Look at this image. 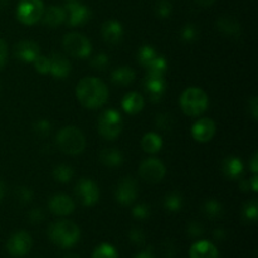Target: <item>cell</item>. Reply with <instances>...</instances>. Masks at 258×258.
<instances>
[{
	"label": "cell",
	"mask_w": 258,
	"mask_h": 258,
	"mask_svg": "<svg viewBox=\"0 0 258 258\" xmlns=\"http://www.w3.org/2000/svg\"><path fill=\"white\" fill-rule=\"evenodd\" d=\"M176 253H178V251H176V246L174 242L165 241L161 244V254L164 258H175Z\"/></svg>",
	"instance_id": "cell-44"
},
{
	"label": "cell",
	"mask_w": 258,
	"mask_h": 258,
	"mask_svg": "<svg viewBox=\"0 0 258 258\" xmlns=\"http://www.w3.org/2000/svg\"><path fill=\"white\" fill-rule=\"evenodd\" d=\"M190 258H218L217 247L209 241H198L190 247Z\"/></svg>",
	"instance_id": "cell-22"
},
{
	"label": "cell",
	"mask_w": 258,
	"mask_h": 258,
	"mask_svg": "<svg viewBox=\"0 0 258 258\" xmlns=\"http://www.w3.org/2000/svg\"><path fill=\"white\" fill-rule=\"evenodd\" d=\"M144 87L148 93L149 100L151 102H159L166 92L165 76L146 75L145 81H144Z\"/></svg>",
	"instance_id": "cell-13"
},
{
	"label": "cell",
	"mask_w": 258,
	"mask_h": 258,
	"mask_svg": "<svg viewBox=\"0 0 258 258\" xmlns=\"http://www.w3.org/2000/svg\"><path fill=\"white\" fill-rule=\"evenodd\" d=\"M135 71L128 66H121L111 73V81H112L113 85L117 86L131 85L135 81Z\"/></svg>",
	"instance_id": "cell-24"
},
{
	"label": "cell",
	"mask_w": 258,
	"mask_h": 258,
	"mask_svg": "<svg viewBox=\"0 0 258 258\" xmlns=\"http://www.w3.org/2000/svg\"><path fill=\"white\" fill-rule=\"evenodd\" d=\"M55 143L59 150L68 155H78L83 153L86 148L85 135L76 126H66L60 128L55 138Z\"/></svg>",
	"instance_id": "cell-3"
},
{
	"label": "cell",
	"mask_w": 258,
	"mask_h": 258,
	"mask_svg": "<svg viewBox=\"0 0 258 258\" xmlns=\"http://www.w3.org/2000/svg\"><path fill=\"white\" fill-rule=\"evenodd\" d=\"M101 35L110 45L120 44L123 38V27L117 20H107L101 27Z\"/></svg>",
	"instance_id": "cell-18"
},
{
	"label": "cell",
	"mask_w": 258,
	"mask_h": 258,
	"mask_svg": "<svg viewBox=\"0 0 258 258\" xmlns=\"http://www.w3.org/2000/svg\"><path fill=\"white\" fill-rule=\"evenodd\" d=\"M66 10V22L70 27H80L85 25L92 17V12L88 7L76 2H68L64 5Z\"/></svg>",
	"instance_id": "cell-10"
},
{
	"label": "cell",
	"mask_w": 258,
	"mask_h": 258,
	"mask_svg": "<svg viewBox=\"0 0 258 258\" xmlns=\"http://www.w3.org/2000/svg\"><path fill=\"white\" fill-rule=\"evenodd\" d=\"M249 168H251L252 173L257 174L258 173V154L254 153L253 156L251 159V163H249Z\"/></svg>",
	"instance_id": "cell-49"
},
{
	"label": "cell",
	"mask_w": 258,
	"mask_h": 258,
	"mask_svg": "<svg viewBox=\"0 0 258 258\" xmlns=\"http://www.w3.org/2000/svg\"><path fill=\"white\" fill-rule=\"evenodd\" d=\"M43 24L49 28H57L66 22V10L59 5H50L42 15Z\"/></svg>",
	"instance_id": "cell-20"
},
{
	"label": "cell",
	"mask_w": 258,
	"mask_h": 258,
	"mask_svg": "<svg viewBox=\"0 0 258 258\" xmlns=\"http://www.w3.org/2000/svg\"><path fill=\"white\" fill-rule=\"evenodd\" d=\"M216 28L218 32H221L226 37L232 38V39H239L242 37L241 23L232 15L219 17L216 22Z\"/></svg>",
	"instance_id": "cell-17"
},
{
	"label": "cell",
	"mask_w": 258,
	"mask_h": 258,
	"mask_svg": "<svg viewBox=\"0 0 258 258\" xmlns=\"http://www.w3.org/2000/svg\"><path fill=\"white\" fill-rule=\"evenodd\" d=\"M67 2H73V0H67Z\"/></svg>",
	"instance_id": "cell-57"
},
{
	"label": "cell",
	"mask_w": 258,
	"mask_h": 258,
	"mask_svg": "<svg viewBox=\"0 0 258 258\" xmlns=\"http://www.w3.org/2000/svg\"><path fill=\"white\" fill-rule=\"evenodd\" d=\"M4 193H5V188H4V184L0 181V202H2L3 197H4Z\"/></svg>",
	"instance_id": "cell-54"
},
{
	"label": "cell",
	"mask_w": 258,
	"mask_h": 258,
	"mask_svg": "<svg viewBox=\"0 0 258 258\" xmlns=\"http://www.w3.org/2000/svg\"><path fill=\"white\" fill-rule=\"evenodd\" d=\"M33 131H34V134L38 138L44 139L47 136H49L50 131H52V125H50V122L48 120H38L33 125Z\"/></svg>",
	"instance_id": "cell-37"
},
{
	"label": "cell",
	"mask_w": 258,
	"mask_h": 258,
	"mask_svg": "<svg viewBox=\"0 0 258 258\" xmlns=\"http://www.w3.org/2000/svg\"><path fill=\"white\" fill-rule=\"evenodd\" d=\"M48 237L55 246L66 249L73 247L80 241L81 231L76 223L62 219L50 224L48 229Z\"/></svg>",
	"instance_id": "cell-2"
},
{
	"label": "cell",
	"mask_w": 258,
	"mask_h": 258,
	"mask_svg": "<svg viewBox=\"0 0 258 258\" xmlns=\"http://www.w3.org/2000/svg\"><path fill=\"white\" fill-rule=\"evenodd\" d=\"M8 58V45L5 40L0 39V70L5 66Z\"/></svg>",
	"instance_id": "cell-47"
},
{
	"label": "cell",
	"mask_w": 258,
	"mask_h": 258,
	"mask_svg": "<svg viewBox=\"0 0 258 258\" xmlns=\"http://www.w3.org/2000/svg\"><path fill=\"white\" fill-rule=\"evenodd\" d=\"M158 52L154 49V47L151 45H141L138 50V60L140 63V66H143L144 68L148 67L156 57H158Z\"/></svg>",
	"instance_id": "cell-29"
},
{
	"label": "cell",
	"mask_w": 258,
	"mask_h": 258,
	"mask_svg": "<svg viewBox=\"0 0 258 258\" xmlns=\"http://www.w3.org/2000/svg\"><path fill=\"white\" fill-rule=\"evenodd\" d=\"M248 111H249V113H251L252 118H253L254 121H257V118H258V98L256 97V96H252L251 100H249Z\"/></svg>",
	"instance_id": "cell-46"
},
{
	"label": "cell",
	"mask_w": 258,
	"mask_h": 258,
	"mask_svg": "<svg viewBox=\"0 0 258 258\" xmlns=\"http://www.w3.org/2000/svg\"><path fill=\"white\" fill-rule=\"evenodd\" d=\"M108 66H110V59H108V55L105 54V53H98L97 55H95L91 59V67L97 71H105Z\"/></svg>",
	"instance_id": "cell-38"
},
{
	"label": "cell",
	"mask_w": 258,
	"mask_h": 258,
	"mask_svg": "<svg viewBox=\"0 0 258 258\" xmlns=\"http://www.w3.org/2000/svg\"><path fill=\"white\" fill-rule=\"evenodd\" d=\"M141 148L145 153L155 154L163 148V139L156 133H148L141 139Z\"/></svg>",
	"instance_id": "cell-26"
},
{
	"label": "cell",
	"mask_w": 258,
	"mask_h": 258,
	"mask_svg": "<svg viewBox=\"0 0 258 258\" xmlns=\"http://www.w3.org/2000/svg\"><path fill=\"white\" fill-rule=\"evenodd\" d=\"M33 246V239L30 234L25 231L15 232L10 236L7 242V249L10 256L13 257H24L30 252Z\"/></svg>",
	"instance_id": "cell-11"
},
{
	"label": "cell",
	"mask_w": 258,
	"mask_h": 258,
	"mask_svg": "<svg viewBox=\"0 0 258 258\" xmlns=\"http://www.w3.org/2000/svg\"><path fill=\"white\" fill-rule=\"evenodd\" d=\"M239 186H241L242 191H244V193H247V191H249V181L248 180H242L241 184H239Z\"/></svg>",
	"instance_id": "cell-53"
},
{
	"label": "cell",
	"mask_w": 258,
	"mask_h": 258,
	"mask_svg": "<svg viewBox=\"0 0 258 258\" xmlns=\"http://www.w3.org/2000/svg\"><path fill=\"white\" fill-rule=\"evenodd\" d=\"M128 238L136 246H143L146 242L145 233H144L143 229L138 228V227H134V228L130 229V232H128Z\"/></svg>",
	"instance_id": "cell-40"
},
{
	"label": "cell",
	"mask_w": 258,
	"mask_h": 258,
	"mask_svg": "<svg viewBox=\"0 0 258 258\" xmlns=\"http://www.w3.org/2000/svg\"><path fill=\"white\" fill-rule=\"evenodd\" d=\"M123 127L122 117L120 112L113 108L103 111L97 120V130L106 140H115L118 138Z\"/></svg>",
	"instance_id": "cell-5"
},
{
	"label": "cell",
	"mask_w": 258,
	"mask_h": 258,
	"mask_svg": "<svg viewBox=\"0 0 258 258\" xmlns=\"http://www.w3.org/2000/svg\"><path fill=\"white\" fill-rule=\"evenodd\" d=\"M64 258H81V257L77 256V254H75V253H71V254H67Z\"/></svg>",
	"instance_id": "cell-56"
},
{
	"label": "cell",
	"mask_w": 258,
	"mask_h": 258,
	"mask_svg": "<svg viewBox=\"0 0 258 258\" xmlns=\"http://www.w3.org/2000/svg\"><path fill=\"white\" fill-rule=\"evenodd\" d=\"M100 161L107 168H116L123 163V155L118 149L105 148L100 153Z\"/></svg>",
	"instance_id": "cell-25"
},
{
	"label": "cell",
	"mask_w": 258,
	"mask_h": 258,
	"mask_svg": "<svg viewBox=\"0 0 258 258\" xmlns=\"http://www.w3.org/2000/svg\"><path fill=\"white\" fill-rule=\"evenodd\" d=\"M44 212H43L42 208H33L28 213V219L33 224H38L40 222H43L44 221Z\"/></svg>",
	"instance_id": "cell-45"
},
{
	"label": "cell",
	"mask_w": 258,
	"mask_h": 258,
	"mask_svg": "<svg viewBox=\"0 0 258 258\" xmlns=\"http://www.w3.org/2000/svg\"><path fill=\"white\" fill-rule=\"evenodd\" d=\"M92 258H118V253L112 244L101 243L93 251Z\"/></svg>",
	"instance_id": "cell-33"
},
{
	"label": "cell",
	"mask_w": 258,
	"mask_h": 258,
	"mask_svg": "<svg viewBox=\"0 0 258 258\" xmlns=\"http://www.w3.org/2000/svg\"><path fill=\"white\" fill-rule=\"evenodd\" d=\"M138 198V183L131 176H126L115 189V199L121 206H131Z\"/></svg>",
	"instance_id": "cell-12"
},
{
	"label": "cell",
	"mask_w": 258,
	"mask_h": 258,
	"mask_svg": "<svg viewBox=\"0 0 258 258\" xmlns=\"http://www.w3.org/2000/svg\"><path fill=\"white\" fill-rule=\"evenodd\" d=\"M223 206L216 199H208L202 206V213L211 221H216L223 216Z\"/></svg>",
	"instance_id": "cell-27"
},
{
	"label": "cell",
	"mask_w": 258,
	"mask_h": 258,
	"mask_svg": "<svg viewBox=\"0 0 258 258\" xmlns=\"http://www.w3.org/2000/svg\"><path fill=\"white\" fill-rule=\"evenodd\" d=\"M75 201L66 194H55L48 202V208L55 216H70L75 211Z\"/></svg>",
	"instance_id": "cell-16"
},
{
	"label": "cell",
	"mask_w": 258,
	"mask_h": 258,
	"mask_svg": "<svg viewBox=\"0 0 258 258\" xmlns=\"http://www.w3.org/2000/svg\"><path fill=\"white\" fill-rule=\"evenodd\" d=\"M15 196H17V199L22 204H28L32 202L33 199V191L32 189L27 188V186H20L15 190Z\"/></svg>",
	"instance_id": "cell-42"
},
{
	"label": "cell",
	"mask_w": 258,
	"mask_h": 258,
	"mask_svg": "<svg viewBox=\"0 0 258 258\" xmlns=\"http://www.w3.org/2000/svg\"><path fill=\"white\" fill-rule=\"evenodd\" d=\"M8 7V0H0V10Z\"/></svg>",
	"instance_id": "cell-55"
},
{
	"label": "cell",
	"mask_w": 258,
	"mask_h": 258,
	"mask_svg": "<svg viewBox=\"0 0 258 258\" xmlns=\"http://www.w3.org/2000/svg\"><path fill=\"white\" fill-rule=\"evenodd\" d=\"M194 2H196L198 5H201V7L208 8L211 7V5H213L217 0H194Z\"/></svg>",
	"instance_id": "cell-52"
},
{
	"label": "cell",
	"mask_w": 258,
	"mask_h": 258,
	"mask_svg": "<svg viewBox=\"0 0 258 258\" xmlns=\"http://www.w3.org/2000/svg\"><path fill=\"white\" fill-rule=\"evenodd\" d=\"M166 174L165 165L156 158H149L140 164L139 175L150 184H158Z\"/></svg>",
	"instance_id": "cell-9"
},
{
	"label": "cell",
	"mask_w": 258,
	"mask_h": 258,
	"mask_svg": "<svg viewBox=\"0 0 258 258\" xmlns=\"http://www.w3.org/2000/svg\"><path fill=\"white\" fill-rule=\"evenodd\" d=\"M44 9L43 0H20L17 7V19L24 25H33L42 19Z\"/></svg>",
	"instance_id": "cell-7"
},
{
	"label": "cell",
	"mask_w": 258,
	"mask_h": 258,
	"mask_svg": "<svg viewBox=\"0 0 258 258\" xmlns=\"http://www.w3.org/2000/svg\"><path fill=\"white\" fill-rule=\"evenodd\" d=\"M77 201L85 207H93L100 199V189L97 184L87 178L80 179L75 188Z\"/></svg>",
	"instance_id": "cell-8"
},
{
	"label": "cell",
	"mask_w": 258,
	"mask_h": 258,
	"mask_svg": "<svg viewBox=\"0 0 258 258\" xmlns=\"http://www.w3.org/2000/svg\"><path fill=\"white\" fill-rule=\"evenodd\" d=\"M186 232H188L189 236L193 237V238H198V237H201L202 234L204 233V227L201 222L193 221L188 224Z\"/></svg>",
	"instance_id": "cell-43"
},
{
	"label": "cell",
	"mask_w": 258,
	"mask_h": 258,
	"mask_svg": "<svg viewBox=\"0 0 258 258\" xmlns=\"http://www.w3.org/2000/svg\"><path fill=\"white\" fill-rule=\"evenodd\" d=\"M222 171L229 180H238L244 173L243 163L237 156H228L222 163Z\"/></svg>",
	"instance_id": "cell-21"
},
{
	"label": "cell",
	"mask_w": 258,
	"mask_h": 258,
	"mask_svg": "<svg viewBox=\"0 0 258 258\" xmlns=\"http://www.w3.org/2000/svg\"><path fill=\"white\" fill-rule=\"evenodd\" d=\"M50 60V68L49 73L57 80H64L70 76L71 70V62L67 59V57H64L60 53H53L49 57Z\"/></svg>",
	"instance_id": "cell-19"
},
{
	"label": "cell",
	"mask_w": 258,
	"mask_h": 258,
	"mask_svg": "<svg viewBox=\"0 0 258 258\" xmlns=\"http://www.w3.org/2000/svg\"><path fill=\"white\" fill-rule=\"evenodd\" d=\"M73 175H75V171L67 164H60V165L55 166L54 170H53V178L63 184L70 183L72 180Z\"/></svg>",
	"instance_id": "cell-30"
},
{
	"label": "cell",
	"mask_w": 258,
	"mask_h": 258,
	"mask_svg": "<svg viewBox=\"0 0 258 258\" xmlns=\"http://www.w3.org/2000/svg\"><path fill=\"white\" fill-rule=\"evenodd\" d=\"M248 181H249V188L252 189V191L257 193V190H258V184H257L258 176H257V174H254V175L252 176L251 179H248Z\"/></svg>",
	"instance_id": "cell-50"
},
{
	"label": "cell",
	"mask_w": 258,
	"mask_h": 258,
	"mask_svg": "<svg viewBox=\"0 0 258 258\" xmlns=\"http://www.w3.org/2000/svg\"><path fill=\"white\" fill-rule=\"evenodd\" d=\"M168 71V62L163 55H158L150 64L146 67V75H155V76H165Z\"/></svg>",
	"instance_id": "cell-31"
},
{
	"label": "cell",
	"mask_w": 258,
	"mask_h": 258,
	"mask_svg": "<svg viewBox=\"0 0 258 258\" xmlns=\"http://www.w3.org/2000/svg\"><path fill=\"white\" fill-rule=\"evenodd\" d=\"M134 258H155V257H154L151 249H146V251H143V252H140L139 254H136Z\"/></svg>",
	"instance_id": "cell-51"
},
{
	"label": "cell",
	"mask_w": 258,
	"mask_h": 258,
	"mask_svg": "<svg viewBox=\"0 0 258 258\" xmlns=\"http://www.w3.org/2000/svg\"><path fill=\"white\" fill-rule=\"evenodd\" d=\"M155 13L161 19H166L173 13V5L169 0H158L155 5Z\"/></svg>",
	"instance_id": "cell-36"
},
{
	"label": "cell",
	"mask_w": 258,
	"mask_h": 258,
	"mask_svg": "<svg viewBox=\"0 0 258 258\" xmlns=\"http://www.w3.org/2000/svg\"><path fill=\"white\" fill-rule=\"evenodd\" d=\"M183 207H184V198L180 193H178V191L169 193L168 196L164 198V208H165L168 212L176 213V212H180Z\"/></svg>",
	"instance_id": "cell-28"
},
{
	"label": "cell",
	"mask_w": 258,
	"mask_h": 258,
	"mask_svg": "<svg viewBox=\"0 0 258 258\" xmlns=\"http://www.w3.org/2000/svg\"><path fill=\"white\" fill-rule=\"evenodd\" d=\"M76 96L83 107L95 110L107 102L108 88L100 78L85 77L76 87Z\"/></svg>",
	"instance_id": "cell-1"
},
{
	"label": "cell",
	"mask_w": 258,
	"mask_h": 258,
	"mask_svg": "<svg viewBox=\"0 0 258 258\" xmlns=\"http://www.w3.org/2000/svg\"><path fill=\"white\" fill-rule=\"evenodd\" d=\"M121 106L128 115H136L143 111L144 106H145V100H144L143 95H140L139 92H128L123 96Z\"/></svg>",
	"instance_id": "cell-23"
},
{
	"label": "cell",
	"mask_w": 258,
	"mask_h": 258,
	"mask_svg": "<svg viewBox=\"0 0 258 258\" xmlns=\"http://www.w3.org/2000/svg\"><path fill=\"white\" fill-rule=\"evenodd\" d=\"M216 134V123L212 118L204 117L197 121L191 127V136L198 143H208Z\"/></svg>",
	"instance_id": "cell-15"
},
{
	"label": "cell",
	"mask_w": 258,
	"mask_h": 258,
	"mask_svg": "<svg viewBox=\"0 0 258 258\" xmlns=\"http://www.w3.org/2000/svg\"><path fill=\"white\" fill-rule=\"evenodd\" d=\"M179 103H180L181 111L185 115L197 117L206 112L208 108V95L199 87H189L181 93Z\"/></svg>",
	"instance_id": "cell-4"
},
{
	"label": "cell",
	"mask_w": 258,
	"mask_h": 258,
	"mask_svg": "<svg viewBox=\"0 0 258 258\" xmlns=\"http://www.w3.org/2000/svg\"><path fill=\"white\" fill-rule=\"evenodd\" d=\"M13 54L20 62L33 63L40 55L39 45L33 40H20L14 45Z\"/></svg>",
	"instance_id": "cell-14"
},
{
	"label": "cell",
	"mask_w": 258,
	"mask_h": 258,
	"mask_svg": "<svg viewBox=\"0 0 258 258\" xmlns=\"http://www.w3.org/2000/svg\"><path fill=\"white\" fill-rule=\"evenodd\" d=\"M33 63H34L35 71L39 72L40 75H47V73H49V68H50L49 57L39 55V57H38Z\"/></svg>",
	"instance_id": "cell-41"
},
{
	"label": "cell",
	"mask_w": 258,
	"mask_h": 258,
	"mask_svg": "<svg viewBox=\"0 0 258 258\" xmlns=\"http://www.w3.org/2000/svg\"><path fill=\"white\" fill-rule=\"evenodd\" d=\"M213 237L214 239H217V241H224V239L227 238V232L224 231L223 228H217L214 229Z\"/></svg>",
	"instance_id": "cell-48"
},
{
	"label": "cell",
	"mask_w": 258,
	"mask_h": 258,
	"mask_svg": "<svg viewBox=\"0 0 258 258\" xmlns=\"http://www.w3.org/2000/svg\"><path fill=\"white\" fill-rule=\"evenodd\" d=\"M63 48L73 58L85 59L92 53V44L90 39L81 33H68L63 37Z\"/></svg>",
	"instance_id": "cell-6"
},
{
	"label": "cell",
	"mask_w": 258,
	"mask_h": 258,
	"mask_svg": "<svg viewBox=\"0 0 258 258\" xmlns=\"http://www.w3.org/2000/svg\"><path fill=\"white\" fill-rule=\"evenodd\" d=\"M133 216L134 218L139 219V221H145L150 217V207L146 203H139L133 208Z\"/></svg>",
	"instance_id": "cell-39"
},
{
	"label": "cell",
	"mask_w": 258,
	"mask_h": 258,
	"mask_svg": "<svg viewBox=\"0 0 258 258\" xmlns=\"http://www.w3.org/2000/svg\"><path fill=\"white\" fill-rule=\"evenodd\" d=\"M174 117L170 113H159L155 117V125L163 131H170L174 127Z\"/></svg>",
	"instance_id": "cell-35"
},
{
	"label": "cell",
	"mask_w": 258,
	"mask_h": 258,
	"mask_svg": "<svg viewBox=\"0 0 258 258\" xmlns=\"http://www.w3.org/2000/svg\"><path fill=\"white\" fill-rule=\"evenodd\" d=\"M199 29L193 23H188L180 30V39L185 43H193L198 39Z\"/></svg>",
	"instance_id": "cell-34"
},
{
	"label": "cell",
	"mask_w": 258,
	"mask_h": 258,
	"mask_svg": "<svg viewBox=\"0 0 258 258\" xmlns=\"http://www.w3.org/2000/svg\"><path fill=\"white\" fill-rule=\"evenodd\" d=\"M242 218L247 222H256L258 218V202L256 198L247 202L242 208Z\"/></svg>",
	"instance_id": "cell-32"
}]
</instances>
